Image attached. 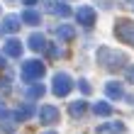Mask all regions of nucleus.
I'll list each match as a JSON object with an SVG mask.
<instances>
[{"instance_id": "nucleus-7", "label": "nucleus", "mask_w": 134, "mask_h": 134, "mask_svg": "<svg viewBox=\"0 0 134 134\" xmlns=\"http://www.w3.org/2000/svg\"><path fill=\"white\" fill-rule=\"evenodd\" d=\"M37 115H39V122H42V124H56L61 120L59 107H54V105H42Z\"/></svg>"}, {"instance_id": "nucleus-2", "label": "nucleus", "mask_w": 134, "mask_h": 134, "mask_svg": "<svg viewBox=\"0 0 134 134\" xmlns=\"http://www.w3.org/2000/svg\"><path fill=\"white\" fill-rule=\"evenodd\" d=\"M44 73H46V66H44L39 59H27L25 64H22L20 78H22L25 83H29V85H32V83H34V81H39V78H42Z\"/></svg>"}, {"instance_id": "nucleus-16", "label": "nucleus", "mask_w": 134, "mask_h": 134, "mask_svg": "<svg viewBox=\"0 0 134 134\" xmlns=\"http://www.w3.org/2000/svg\"><path fill=\"white\" fill-rule=\"evenodd\" d=\"M44 93H46V88H44L42 83H32V85H27V90H25V95H27L29 100H39V98L44 95Z\"/></svg>"}, {"instance_id": "nucleus-23", "label": "nucleus", "mask_w": 134, "mask_h": 134, "mask_svg": "<svg viewBox=\"0 0 134 134\" xmlns=\"http://www.w3.org/2000/svg\"><path fill=\"white\" fill-rule=\"evenodd\" d=\"M49 54H51V56H61V49H56V46H49Z\"/></svg>"}, {"instance_id": "nucleus-26", "label": "nucleus", "mask_w": 134, "mask_h": 134, "mask_svg": "<svg viewBox=\"0 0 134 134\" xmlns=\"http://www.w3.org/2000/svg\"><path fill=\"white\" fill-rule=\"evenodd\" d=\"M129 102H132V105H134V95H129Z\"/></svg>"}, {"instance_id": "nucleus-9", "label": "nucleus", "mask_w": 134, "mask_h": 134, "mask_svg": "<svg viewBox=\"0 0 134 134\" xmlns=\"http://www.w3.org/2000/svg\"><path fill=\"white\" fill-rule=\"evenodd\" d=\"M0 129H3L5 134H12L15 132V127H17V117H15V112H7V110L0 105Z\"/></svg>"}, {"instance_id": "nucleus-3", "label": "nucleus", "mask_w": 134, "mask_h": 134, "mask_svg": "<svg viewBox=\"0 0 134 134\" xmlns=\"http://www.w3.org/2000/svg\"><path fill=\"white\" fill-rule=\"evenodd\" d=\"M115 37L120 39V42L134 46V20H129V17H120V20L115 22Z\"/></svg>"}, {"instance_id": "nucleus-5", "label": "nucleus", "mask_w": 134, "mask_h": 134, "mask_svg": "<svg viewBox=\"0 0 134 134\" xmlns=\"http://www.w3.org/2000/svg\"><path fill=\"white\" fill-rule=\"evenodd\" d=\"M95 17H98V12H95V7H90V5H81L76 10V22L81 27H93L95 25Z\"/></svg>"}, {"instance_id": "nucleus-4", "label": "nucleus", "mask_w": 134, "mask_h": 134, "mask_svg": "<svg viewBox=\"0 0 134 134\" xmlns=\"http://www.w3.org/2000/svg\"><path fill=\"white\" fill-rule=\"evenodd\" d=\"M71 90H73V81H71V76H68V73H56V76H54L51 93H54L56 98H66Z\"/></svg>"}, {"instance_id": "nucleus-25", "label": "nucleus", "mask_w": 134, "mask_h": 134, "mask_svg": "<svg viewBox=\"0 0 134 134\" xmlns=\"http://www.w3.org/2000/svg\"><path fill=\"white\" fill-rule=\"evenodd\" d=\"M42 134H59V132H51V129H49V132H42Z\"/></svg>"}, {"instance_id": "nucleus-24", "label": "nucleus", "mask_w": 134, "mask_h": 134, "mask_svg": "<svg viewBox=\"0 0 134 134\" xmlns=\"http://www.w3.org/2000/svg\"><path fill=\"white\" fill-rule=\"evenodd\" d=\"M22 3H25V5H37L39 0H22Z\"/></svg>"}, {"instance_id": "nucleus-10", "label": "nucleus", "mask_w": 134, "mask_h": 134, "mask_svg": "<svg viewBox=\"0 0 134 134\" xmlns=\"http://www.w3.org/2000/svg\"><path fill=\"white\" fill-rule=\"evenodd\" d=\"M27 46H29L32 51H37V54L49 49V44H46V37H44L42 32H32V34H29V39H27Z\"/></svg>"}, {"instance_id": "nucleus-28", "label": "nucleus", "mask_w": 134, "mask_h": 134, "mask_svg": "<svg viewBox=\"0 0 134 134\" xmlns=\"http://www.w3.org/2000/svg\"><path fill=\"white\" fill-rule=\"evenodd\" d=\"M7 3H12V0H7Z\"/></svg>"}, {"instance_id": "nucleus-18", "label": "nucleus", "mask_w": 134, "mask_h": 134, "mask_svg": "<svg viewBox=\"0 0 134 134\" xmlns=\"http://www.w3.org/2000/svg\"><path fill=\"white\" fill-rule=\"evenodd\" d=\"M93 112H95L98 117H110V115H112V105L105 102V100H98L95 105H93Z\"/></svg>"}, {"instance_id": "nucleus-17", "label": "nucleus", "mask_w": 134, "mask_h": 134, "mask_svg": "<svg viewBox=\"0 0 134 134\" xmlns=\"http://www.w3.org/2000/svg\"><path fill=\"white\" fill-rule=\"evenodd\" d=\"M85 110H88V102H85V100H76V102H71V105H68L71 117H83Z\"/></svg>"}, {"instance_id": "nucleus-27", "label": "nucleus", "mask_w": 134, "mask_h": 134, "mask_svg": "<svg viewBox=\"0 0 134 134\" xmlns=\"http://www.w3.org/2000/svg\"><path fill=\"white\" fill-rule=\"evenodd\" d=\"M127 3H129V5H134V0H127Z\"/></svg>"}, {"instance_id": "nucleus-1", "label": "nucleus", "mask_w": 134, "mask_h": 134, "mask_svg": "<svg viewBox=\"0 0 134 134\" xmlns=\"http://www.w3.org/2000/svg\"><path fill=\"white\" fill-rule=\"evenodd\" d=\"M98 64L105 68V71H122L127 66V56L117 49H110V46H100L98 49Z\"/></svg>"}, {"instance_id": "nucleus-6", "label": "nucleus", "mask_w": 134, "mask_h": 134, "mask_svg": "<svg viewBox=\"0 0 134 134\" xmlns=\"http://www.w3.org/2000/svg\"><path fill=\"white\" fill-rule=\"evenodd\" d=\"M20 27H22V17L20 15H5V17L0 20V37L20 32Z\"/></svg>"}, {"instance_id": "nucleus-20", "label": "nucleus", "mask_w": 134, "mask_h": 134, "mask_svg": "<svg viewBox=\"0 0 134 134\" xmlns=\"http://www.w3.org/2000/svg\"><path fill=\"white\" fill-rule=\"evenodd\" d=\"M78 88H81V93H83V95H90V83L88 81H83V78H81V81H78Z\"/></svg>"}, {"instance_id": "nucleus-12", "label": "nucleus", "mask_w": 134, "mask_h": 134, "mask_svg": "<svg viewBox=\"0 0 134 134\" xmlns=\"http://www.w3.org/2000/svg\"><path fill=\"white\" fill-rule=\"evenodd\" d=\"M22 25H29V27H34V25H42V15H39L37 10H32V7H27V10H22Z\"/></svg>"}, {"instance_id": "nucleus-14", "label": "nucleus", "mask_w": 134, "mask_h": 134, "mask_svg": "<svg viewBox=\"0 0 134 134\" xmlns=\"http://www.w3.org/2000/svg\"><path fill=\"white\" fill-rule=\"evenodd\" d=\"M127 127H124L122 122H112V124H102L98 127V134H124Z\"/></svg>"}, {"instance_id": "nucleus-15", "label": "nucleus", "mask_w": 134, "mask_h": 134, "mask_svg": "<svg viewBox=\"0 0 134 134\" xmlns=\"http://www.w3.org/2000/svg\"><path fill=\"white\" fill-rule=\"evenodd\" d=\"M34 112H37V107L32 105V102H25V105H22L17 112H15V117H17V122H25V120H29Z\"/></svg>"}, {"instance_id": "nucleus-11", "label": "nucleus", "mask_w": 134, "mask_h": 134, "mask_svg": "<svg viewBox=\"0 0 134 134\" xmlns=\"http://www.w3.org/2000/svg\"><path fill=\"white\" fill-rule=\"evenodd\" d=\"M105 95L110 100H122L124 98V85L117 83V81H107L105 83Z\"/></svg>"}, {"instance_id": "nucleus-19", "label": "nucleus", "mask_w": 134, "mask_h": 134, "mask_svg": "<svg viewBox=\"0 0 134 134\" xmlns=\"http://www.w3.org/2000/svg\"><path fill=\"white\" fill-rule=\"evenodd\" d=\"M54 12L59 15V17H71V7L66 3H56V7H54Z\"/></svg>"}, {"instance_id": "nucleus-22", "label": "nucleus", "mask_w": 134, "mask_h": 134, "mask_svg": "<svg viewBox=\"0 0 134 134\" xmlns=\"http://www.w3.org/2000/svg\"><path fill=\"white\" fill-rule=\"evenodd\" d=\"M127 81H129V83H134V66H132V68H127Z\"/></svg>"}, {"instance_id": "nucleus-8", "label": "nucleus", "mask_w": 134, "mask_h": 134, "mask_svg": "<svg viewBox=\"0 0 134 134\" xmlns=\"http://www.w3.org/2000/svg\"><path fill=\"white\" fill-rule=\"evenodd\" d=\"M22 51H25V46H22V42H20V39H15V37H10L3 44V54H5L7 59H20Z\"/></svg>"}, {"instance_id": "nucleus-21", "label": "nucleus", "mask_w": 134, "mask_h": 134, "mask_svg": "<svg viewBox=\"0 0 134 134\" xmlns=\"http://www.w3.org/2000/svg\"><path fill=\"white\" fill-rule=\"evenodd\" d=\"M0 71H7V56L0 54Z\"/></svg>"}, {"instance_id": "nucleus-13", "label": "nucleus", "mask_w": 134, "mask_h": 134, "mask_svg": "<svg viewBox=\"0 0 134 134\" xmlns=\"http://www.w3.org/2000/svg\"><path fill=\"white\" fill-rule=\"evenodd\" d=\"M56 37L61 39V42H71V39L76 37V27L73 25H59L56 27Z\"/></svg>"}]
</instances>
